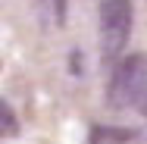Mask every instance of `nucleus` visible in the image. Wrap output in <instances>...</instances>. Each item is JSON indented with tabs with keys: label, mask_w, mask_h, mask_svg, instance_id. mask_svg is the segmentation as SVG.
Wrapping results in <instances>:
<instances>
[{
	"label": "nucleus",
	"mask_w": 147,
	"mask_h": 144,
	"mask_svg": "<svg viewBox=\"0 0 147 144\" xmlns=\"http://www.w3.org/2000/svg\"><path fill=\"white\" fill-rule=\"evenodd\" d=\"M131 22H135L131 0H103L100 3V57H103V66L119 63L125 44H128V34H131Z\"/></svg>",
	"instance_id": "nucleus-1"
},
{
	"label": "nucleus",
	"mask_w": 147,
	"mask_h": 144,
	"mask_svg": "<svg viewBox=\"0 0 147 144\" xmlns=\"http://www.w3.org/2000/svg\"><path fill=\"white\" fill-rule=\"evenodd\" d=\"M147 91V57L144 53H135V57H125L113 66V75H110V88H107V100L110 107H131V103H141Z\"/></svg>",
	"instance_id": "nucleus-2"
},
{
	"label": "nucleus",
	"mask_w": 147,
	"mask_h": 144,
	"mask_svg": "<svg viewBox=\"0 0 147 144\" xmlns=\"http://www.w3.org/2000/svg\"><path fill=\"white\" fill-rule=\"evenodd\" d=\"M16 116H13V110L0 100V135H16Z\"/></svg>",
	"instance_id": "nucleus-3"
},
{
	"label": "nucleus",
	"mask_w": 147,
	"mask_h": 144,
	"mask_svg": "<svg viewBox=\"0 0 147 144\" xmlns=\"http://www.w3.org/2000/svg\"><path fill=\"white\" fill-rule=\"evenodd\" d=\"M53 6H57V19L63 22V16H66V0H53Z\"/></svg>",
	"instance_id": "nucleus-4"
},
{
	"label": "nucleus",
	"mask_w": 147,
	"mask_h": 144,
	"mask_svg": "<svg viewBox=\"0 0 147 144\" xmlns=\"http://www.w3.org/2000/svg\"><path fill=\"white\" fill-rule=\"evenodd\" d=\"M141 110H144V116H147V91H144V97H141V103H138Z\"/></svg>",
	"instance_id": "nucleus-5"
}]
</instances>
